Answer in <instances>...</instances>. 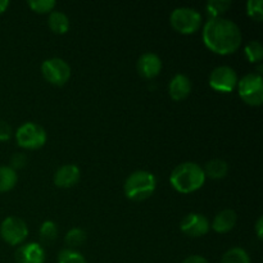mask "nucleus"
Wrapping results in <instances>:
<instances>
[{
    "mask_svg": "<svg viewBox=\"0 0 263 263\" xmlns=\"http://www.w3.org/2000/svg\"><path fill=\"white\" fill-rule=\"evenodd\" d=\"M203 41L213 53L228 55L239 49L241 44V32L233 21L213 18L208 20L203 27Z\"/></svg>",
    "mask_w": 263,
    "mask_h": 263,
    "instance_id": "nucleus-1",
    "label": "nucleus"
},
{
    "mask_svg": "<svg viewBox=\"0 0 263 263\" xmlns=\"http://www.w3.org/2000/svg\"><path fill=\"white\" fill-rule=\"evenodd\" d=\"M170 181L175 190L182 194H189L203 186L205 175L199 164L194 162H185L172 171Z\"/></svg>",
    "mask_w": 263,
    "mask_h": 263,
    "instance_id": "nucleus-2",
    "label": "nucleus"
},
{
    "mask_svg": "<svg viewBox=\"0 0 263 263\" xmlns=\"http://www.w3.org/2000/svg\"><path fill=\"white\" fill-rule=\"evenodd\" d=\"M157 180L148 171H135L126 179L125 194L134 202H141L152 197L156 190Z\"/></svg>",
    "mask_w": 263,
    "mask_h": 263,
    "instance_id": "nucleus-3",
    "label": "nucleus"
},
{
    "mask_svg": "<svg viewBox=\"0 0 263 263\" xmlns=\"http://www.w3.org/2000/svg\"><path fill=\"white\" fill-rule=\"evenodd\" d=\"M239 97L248 105L258 107L263 102V79L258 73H249L238 81Z\"/></svg>",
    "mask_w": 263,
    "mask_h": 263,
    "instance_id": "nucleus-4",
    "label": "nucleus"
},
{
    "mask_svg": "<svg viewBox=\"0 0 263 263\" xmlns=\"http://www.w3.org/2000/svg\"><path fill=\"white\" fill-rule=\"evenodd\" d=\"M171 25L177 32L190 35L202 26V15L192 8H176L171 14Z\"/></svg>",
    "mask_w": 263,
    "mask_h": 263,
    "instance_id": "nucleus-5",
    "label": "nucleus"
},
{
    "mask_svg": "<svg viewBox=\"0 0 263 263\" xmlns=\"http://www.w3.org/2000/svg\"><path fill=\"white\" fill-rule=\"evenodd\" d=\"M15 139H17V143L21 148L35 151V149L41 148L45 144L46 133L41 126L32 122H27L18 128Z\"/></svg>",
    "mask_w": 263,
    "mask_h": 263,
    "instance_id": "nucleus-6",
    "label": "nucleus"
},
{
    "mask_svg": "<svg viewBox=\"0 0 263 263\" xmlns=\"http://www.w3.org/2000/svg\"><path fill=\"white\" fill-rule=\"evenodd\" d=\"M44 79L55 86H62L71 76V67L61 58L46 59L41 66Z\"/></svg>",
    "mask_w": 263,
    "mask_h": 263,
    "instance_id": "nucleus-7",
    "label": "nucleus"
},
{
    "mask_svg": "<svg viewBox=\"0 0 263 263\" xmlns=\"http://www.w3.org/2000/svg\"><path fill=\"white\" fill-rule=\"evenodd\" d=\"M0 234L8 244L18 246L27 238L28 229L25 221H22L21 218L7 217L0 226Z\"/></svg>",
    "mask_w": 263,
    "mask_h": 263,
    "instance_id": "nucleus-8",
    "label": "nucleus"
},
{
    "mask_svg": "<svg viewBox=\"0 0 263 263\" xmlns=\"http://www.w3.org/2000/svg\"><path fill=\"white\" fill-rule=\"evenodd\" d=\"M238 85V76L231 67L221 66L212 71L210 76V86L220 92H231Z\"/></svg>",
    "mask_w": 263,
    "mask_h": 263,
    "instance_id": "nucleus-9",
    "label": "nucleus"
},
{
    "mask_svg": "<svg viewBox=\"0 0 263 263\" xmlns=\"http://www.w3.org/2000/svg\"><path fill=\"white\" fill-rule=\"evenodd\" d=\"M180 229L185 235L190 238H199L205 235L210 230V222L207 218L199 213H189L182 218L180 223Z\"/></svg>",
    "mask_w": 263,
    "mask_h": 263,
    "instance_id": "nucleus-10",
    "label": "nucleus"
},
{
    "mask_svg": "<svg viewBox=\"0 0 263 263\" xmlns=\"http://www.w3.org/2000/svg\"><path fill=\"white\" fill-rule=\"evenodd\" d=\"M17 263H44L45 252L37 243H28L20 247L14 254Z\"/></svg>",
    "mask_w": 263,
    "mask_h": 263,
    "instance_id": "nucleus-11",
    "label": "nucleus"
},
{
    "mask_svg": "<svg viewBox=\"0 0 263 263\" xmlns=\"http://www.w3.org/2000/svg\"><path fill=\"white\" fill-rule=\"evenodd\" d=\"M138 72L144 79H154L159 74L162 69V62L158 55L153 53H145L139 58Z\"/></svg>",
    "mask_w": 263,
    "mask_h": 263,
    "instance_id": "nucleus-12",
    "label": "nucleus"
},
{
    "mask_svg": "<svg viewBox=\"0 0 263 263\" xmlns=\"http://www.w3.org/2000/svg\"><path fill=\"white\" fill-rule=\"evenodd\" d=\"M80 168L74 164H64L54 175V184L58 187H72L79 182Z\"/></svg>",
    "mask_w": 263,
    "mask_h": 263,
    "instance_id": "nucleus-13",
    "label": "nucleus"
},
{
    "mask_svg": "<svg viewBox=\"0 0 263 263\" xmlns=\"http://www.w3.org/2000/svg\"><path fill=\"white\" fill-rule=\"evenodd\" d=\"M192 91V82L185 74H176L168 85L170 97L174 100H184Z\"/></svg>",
    "mask_w": 263,
    "mask_h": 263,
    "instance_id": "nucleus-14",
    "label": "nucleus"
},
{
    "mask_svg": "<svg viewBox=\"0 0 263 263\" xmlns=\"http://www.w3.org/2000/svg\"><path fill=\"white\" fill-rule=\"evenodd\" d=\"M236 213L234 212L233 210H223L218 213L217 216L215 217L213 220V230L216 233H220V234H225L229 233L234 229L236 223Z\"/></svg>",
    "mask_w": 263,
    "mask_h": 263,
    "instance_id": "nucleus-15",
    "label": "nucleus"
},
{
    "mask_svg": "<svg viewBox=\"0 0 263 263\" xmlns=\"http://www.w3.org/2000/svg\"><path fill=\"white\" fill-rule=\"evenodd\" d=\"M228 163L222 159H212V161L207 162L204 167V175L208 176L210 179L213 180H220L228 175Z\"/></svg>",
    "mask_w": 263,
    "mask_h": 263,
    "instance_id": "nucleus-16",
    "label": "nucleus"
},
{
    "mask_svg": "<svg viewBox=\"0 0 263 263\" xmlns=\"http://www.w3.org/2000/svg\"><path fill=\"white\" fill-rule=\"evenodd\" d=\"M48 25L50 27V30L54 33H58V35H63L68 31L69 28V20L64 13L62 12H51L49 15Z\"/></svg>",
    "mask_w": 263,
    "mask_h": 263,
    "instance_id": "nucleus-17",
    "label": "nucleus"
},
{
    "mask_svg": "<svg viewBox=\"0 0 263 263\" xmlns=\"http://www.w3.org/2000/svg\"><path fill=\"white\" fill-rule=\"evenodd\" d=\"M17 174L12 167H0V193L12 190L17 184Z\"/></svg>",
    "mask_w": 263,
    "mask_h": 263,
    "instance_id": "nucleus-18",
    "label": "nucleus"
},
{
    "mask_svg": "<svg viewBox=\"0 0 263 263\" xmlns=\"http://www.w3.org/2000/svg\"><path fill=\"white\" fill-rule=\"evenodd\" d=\"M230 7V0H210L205 5V10L210 20H213V18H220L223 13L228 12Z\"/></svg>",
    "mask_w": 263,
    "mask_h": 263,
    "instance_id": "nucleus-19",
    "label": "nucleus"
},
{
    "mask_svg": "<svg viewBox=\"0 0 263 263\" xmlns=\"http://www.w3.org/2000/svg\"><path fill=\"white\" fill-rule=\"evenodd\" d=\"M222 263H251V259L244 249L231 248L223 254Z\"/></svg>",
    "mask_w": 263,
    "mask_h": 263,
    "instance_id": "nucleus-20",
    "label": "nucleus"
},
{
    "mask_svg": "<svg viewBox=\"0 0 263 263\" xmlns=\"http://www.w3.org/2000/svg\"><path fill=\"white\" fill-rule=\"evenodd\" d=\"M58 229L53 221H45L40 228V239L44 244H51L57 239Z\"/></svg>",
    "mask_w": 263,
    "mask_h": 263,
    "instance_id": "nucleus-21",
    "label": "nucleus"
},
{
    "mask_svg": "<svg viewBox=\"0 0 263 263\" xmlns=\"http://www.w3.org/2000/svg\"><path fill=\"white\" fill-rule=\"evenodd\" d=\"M64 241L69 247V249L81 247L86 241V233L84 230H81V229H72V230H69L66 234Z\"/></svg>",
    "mask_w": 263,
    "mask_h": 263,
    "instance_id": "nucleus-22",
    "label": "nucleus"
},
{
    "mask_svg": "<svg viewBox=\"0 0 263 263\" xmlns=\"http://www.w3.org/2000/svg\"><path fill=\"white\" fill-rule=\"evenodd\" d=\"M58 263H86V259L74 249H63L58 254Z\"/></svg>",
    "mask_w": 263,
    "mask_h": 263,
    "instance_id": "nucleus-23",
    "label": "nucleus"
},
{
    "mask_svg": "<svg viewBox=\"0 0 263 263\" xmlns=\"http://www.w3.org/2000/svg\"><path fill=\"white\" fill-rule=\"evenodd\" d=\"M244 51H246V55L248 58L249 62H259L263 57V46L261 45L259 41H249L248 44L244 48Z\"/></svg>",
    "mask_w": 263,
    "mask_h": 263,
    "instance_id": "nucleus-24",
    "label": "nucleus"
},
{
    "mask_svg": "<svg viewBox=\"0 0 263 263\" xmlns=\"http://www.w3.org/2000/svg\"><path fill=\"white\" fill-rule=\"evenodd\" d=\"M247 12L251 18L257 22L263 21V2L262 0H249L247 3Z\"/></svg>",
    "mask_w": 263,
    "mask_h": 263,
    "instance_id": "nucleus-25",
    "label": "nucleus"
},
{
    "mask_svg": "<svg viewBox=\"0 0 263 263\" xmlns=\"http://www.w3.org/2000/svg\"><path fill=\"white\" fill-rule=\"evenodd\" d=\"M28 5L33 12L44 14V13H49L54 9L55 2L54 0H30Z\"/></svg>",
    "mask_w": 263,
    "mask_h": 263,
    "instance_id": "nucleus-26",
    "label": "nucleus"
},
{
    "mask_svg": "<svg viewBox=\"0 0 263 263\" xmlns=\"http://www.w3.org/2000/svg\"><path fill=\"white\" fill-rule=\"evenodd\" d=\"M26 162H27V158H26V156L23 153H15L14 156L12 157V159H10V164H12L13 170L23 168Z\"/></svg>",
    "mask_w": 263,
    "mask_h": 263,
    "instance_id": "nucleus-27",
    "label": "nucleus"
},
{
    "mask_svg": "<svg viewBox=\"0 0 263 263\" xmlns=\"http://www.w3.org/2000/svg\"><path fill=\"white\" fill-rule=\"evenodd\" d=\"M12 136V127L5 121H0V141L9 140Z\"/></svg>",
    "mask_w": 263,
    "mask_h": 263,
    "instance_id": "nucleus-28",
    "label": "nucleus"
},
{
    "mask_svg": "<svg viewBox=\"0 0 263 263\" xmlns=\"http://www.w3.org/2000/svg\"><path fill=\"white\" fill-rule=\"evenodd\" d=\"M182 263H208V261L200 256H190L186 259H184Z\"/></svg>",
    "mask_w": 263,
    "mask_h": 263,
    "instance_id": "nucleus-29",
    "label": "nucleus"
},
{
    "mask_svg": "<svg viewBox=\"0 0 263 263\" xmlns=\"http://www.w3.org/2000/svg\"><path fill=\"white\" fill-rule=\"evenodd\" d=\"M262 229H263V218L259 217L258 221L256 223V231H257V236L259 239H262Z\"/></svg>",
    "mask_w": 263,
    "mask_h": 263,
    "instance_id": "nucleus-30",
    "label": "nucleus"
},
{
    "mask_svg": "<svg viewBox=\"0 0 263 263\" xmlns=\"http://www.w3.org/2000/svg\"><path fill=\"white\" fill-rule=\"evenodd\" d=\"M8 7H9V2L8 0H0V14L4 13Z\"/></svg>",
    "mask_w": 263,
    "mask_h": 263,
    "instance_id": "nucleus-31",
    "label": "nucleus"
}]
</instances>
